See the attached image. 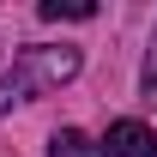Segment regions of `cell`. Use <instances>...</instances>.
Masks as SVG:
<instances>
[{
	"label": "cell",
	"mask_w": 157,
	"mask_h": 157,
	"mask_svg": "<svg viewBox=\"0 0 157 157\" xmlns=\"http://www.w3.org/2000/svg\"><path fill=\"white\" fill-rule=\"evenodd\" d=\"M42 18H97L91 0H42Z\"/></svg>",
	"instance_id": "obj_4"
},
{
	"label": "cell",
	"mask_w": 157,
	"mask_h": 157,
	"mask_svg": "<svg viewBox=\"0 0 157 157\" xmlns=\"http://www.w3.org/2000/svg\"><path fill=\"white\" fill-rule=\"evenodd\" d=\"M145 97H157V48H151V60H145Z\"/></svg>",
	"instance_id": "obj_5"
},
{
	"label": "cell",
	"mask_w": 157,
	"mask_h": 157,
	"mask_svg": "<svg viewBox=\"0 0 157 157\" xmlns=\"http://www.w3.org/2000/svg\"><path fill=\"white\" fill-rule=\"evenodd\" d=\"M48 157H91V139L78 133V127H60V133L48 139Z\"/></svg>",
	"instance_id": "obj_3"
},
{
	"label": "cell",
	"mask_w": 157,
	"mask_h": 157,
	"mask_svg": "<svg viewBox=\"0 0 157 157\" xmlns=\"http://www.w3.org/2000/svg\"><path fill=\"white\" fill-rule=\"evenodd\" d=\"M73 73H78V48L73 42H30V48L12 55L6 78H0V109H12L24 97H42V91H60Z\"/></svg>",
	"instance_id": "obj_1"
},
{
	"label": "cell",
	"mask_w": 157,
	"mask_h": 157,
	"mask_svg": "<svg viewBox=\"0 0 157 157\" xmlns=\"http://www.w3.org/2000/svg\"><path fill=\"white\" fill-rule=\"evenodd\" d=\"M103 157H157V133L145 121H115L103 133Z\"/></svg>",
	"instance_id": "obj_2"
}]
</instances>
